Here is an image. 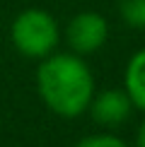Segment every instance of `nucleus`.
Wrapping results in <instances>:
<instances>
[{
	"mask_svg": "<svg viewBox=\"0 0 145 147\" xmlns=\"http://www.w3.org/2000/svg\"><path fill=\"white\" fill-rule=\"evenodd\" d=\"M63 39L68 48L77 56H92L97 53L109 39V22L99 12L85 10L77 12L75 17H70V22L63 29Z\"/></svg>",
	"mask_w": 145,
	"mask_h": 147,
	"instance_id": "obj_3",
	"label": "nucleus"
},
{
	"mask_svg": "<svg viewBox=\"0 0 145 147\" xmlns=\"http://www.w3.org/2000/svg\"><path fill=\"white\" fill-rule=\"evenodd\" d=\"M75 147H128V145L114 133H94V135L77 140Z\"/></svg>",
	"mask_w": 145,
	"mask_h": 147,
	"instance_id": "obj_7",
	"label": "nucleus"
},
{
	"mask_svg": "<svg viewBox=\"0 0 145 147\" xmlns=\"http://www.w3.org/2000/svg\"><path fill=\"white\" fill-rule=\"evenodd\" d=\"M123 89L131 96L133 106L145 113V48L136 51L123 70Z\"/></svg>",
	"mask_w": 145,
	"mask_h": 147,
	"instance_id": "obj_5",
	"label": "nucleus"
},
{
	"mask_svg": "<svg viewBox=\"0 0 145 147\" xmlns=\"http://www.w3.org/2000/svg\"><path fill=\"white\" fill-rule=\"evenodd\" d=\"M10 41L24 58L41 60L51 56L60 44V27L56 17L44 7H27L17 12L10 24Z\"/></svg>",
	"mask_w": 145,
	"mask_h": 147,
	"instance_id": "obj_2",
	"label": "nucleus"
},
{
	"mask_svg": "<svg viewBox=\"0 0 145 147\" xmlns=\"http://www.w3.org/2000/svg\"><path fill=\"white\" fill-rule=\"evenodd\" d=\"M36 92L51 113L60 118H77L87 113L94 96V75L77 53H56L39 60Z\"/></svg>",
	"mask_w": 145,
	"mask_h": 147,
	"instance_id": "obj_1",
	"label": "nucleus"
},
{
	"mask_svg": "<svg viewBox=\"0 0 145 147\" xmlns=\"http://www.w3.org/2000/svg\"><path fill=\"white\" fill-rule=\"evenodd\" d=\"M136 147H145V118H143V123L138 125V133H136Z\"/></svg>",
	"mask_w": 145,
	"mask_h": 147,
	"instance_id": "obj_8",
	"label": "nucleus"
},
{
	"mask_svg": "<svg viewBox=\"0 0 145 147\" xmlns=\"http://www.w3.org/2000/svg\"><path fill=\"white\" fill-rule=\"evenodd\" d=\"M119 15L128 27L145 29V0H119Z\"/></svg>",
	"mask_w": 145,
	"mask_h": 147,
	"instance_id": "obj_6",
	"label": "nucleus"
},
{
	"mask_svg": "<svg viewBox=\"0 0 145 147\" xmlns=\"http://www.w3.org/2000/svg\"><path fill=\"white\" fill-rule=\"evenodd\" d=\"M133 109L136 106H133L131 96L126 94V89H104L99 94L94 92L87 111L94 123H99L104 128H116L131 118Z\"/></svg>",
	"mask_w": 145,
	"mask_h": 147,
	"instance_id": "obj_4",
	"label": "nucleus"
}]
</instances>
